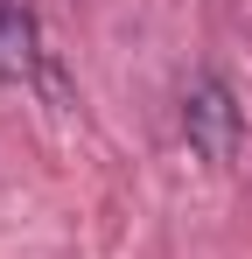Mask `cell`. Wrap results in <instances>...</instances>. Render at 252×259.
<instances>
[{
  "instance_id": "7a4b0ae2",
  "label": "cell",
  "mask_w": 252,
  "mask_h": 259,
  "mask_svg": "<svg viewBox=\"0 0 252 259\" xmlns=\"http://www.w3.org/2000/svg\"><path fill=\"white\" fill-rule=\"evenodd\" d=\"M35 77V14L28 0H0V84Z\"/></svg>"
},
{
  "instance_id": "6da1fadb",
  "label": "cell",
  "mask_w": 252,
  "mask_h": 259,
  "mask_svg": "<svg viewBox=\"0 0 252 259\" xmlns=\"http://www.w3.org/2000/svg\"><path fill=\"white\" fill-rule=\"evenodd\" d=\"M182 140L210 168H231L245 154V112H238V98H231V84L217 70L189 77V91H182Z\"/></svg>"
}]
</instances>
